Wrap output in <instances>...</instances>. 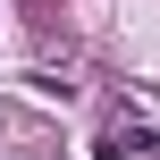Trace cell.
Instances as JSON below:
<instances>
[{"label":"cell","mask_w":160,"mask_h":160,"mask_svg":"<svg viewBox=\"0 0 160 160\" xmlns=\"http://www.w3.org/2000/svg\"><path fill=\"white\" fill-rule=\"evenodd\" d=\"M101 152H110V160H152L160 143H152V135H143V127H118V135H110Z\"/></svg>","instance_id":"1"}]
</instances>
